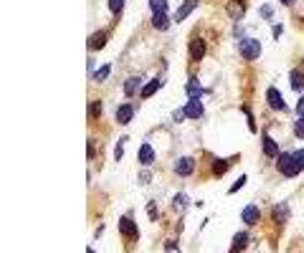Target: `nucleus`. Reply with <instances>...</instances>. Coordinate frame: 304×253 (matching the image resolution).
Masks as SVG:
<instances>
[{"label":"nucleus","mask_w":304,"mask_h":253,"mask_svg":"<svg viewBox=\"0 0 304 253\" xmlns=\"http://www.w3.org/2000/svg\"><path fill=\"white\" fill-rule=\"evenodd\" d=\"M294 134H296L299 140H304V116H299V119L294 122Z\"/></svg>","instance_id":"obj_30"},{"label":"nucleus","mask_w":304,"mask_h":253,"mask_svg":"<svg viewBox=\"0 0 304 253\" xmlns=\"http://www.w3.org/2000/svg\"><path fill=\"white\" fill-rule=\"evenodd\" d=\"M241 112H244V116H246V122H248V130H251V132H258V126H256V116L251 114V109H248V106H244Z\"/></svg>","instance_id":"obj_24"},{"label":"nucleus","mask_w":304,"mask_h":253,"mask_svg":"<svg viewBox=\"0 0 304 253\" xmlns=\"http://www.w3.org/2000/svg\"><path fill=\"white\" fill-rule=\"evenodd\" d=\"M238 51L246 61H256L261 56V40L258 38H244L238 44Z\"/></svg>","instance_id":"obj_2"},{"label":"nucleus","mask_w":304,"mask_h":253,"mask_svg":"<svg viewBox=\"0 0 304 253\" xmlns=\"http://www.w3.org/2000/svg\"><path fill=\"white\" fill-rule=\"evenodd\" d=\"M198 3H200V0H185V3L180 6V10L175 13V18H172V20H175V23H182L190 13H193V10L198 8Z\"/></svg>","instance_id":"obj_13"},{"label":"nucleus","mask_w":304,"mask_h":253,"mask_svg":"<svg viewBox=\"0 0 304 253\" xmlns=\"http://www.w3.org/2000/svg\"><path fill=\"white\" fill-rule=\"evenodd\" d=\"M140 162H142L144 167H150L152 162H155V147L144 142V144L140 147Z\"/></svg>","instance_id":"obj_19"},{"label":"nucleus","mask_w":304,"mask_h":253,"mask_svg":"<svg viewBox=\"0 0 304 253\" xmlns=\"http://www.w3.org/2000/svg\"><path fill=\"white\" fill-rule=\"evenodd\" d=\"M282 6H286V8H292V6H294V0H282Z\"/></svg>","instance_id":"obj_39"},{"label":"nucleus","mask_w":304,"mask_h":253,"mask_svg":"<svg viewBox=\"0 0 304 253\" xmlns=\"http://www.w3.org/2000/svg\"><path fill=\"white\" fill-rule=\"evenodd\" d=\"M266 104H269L274 112H286V102L282 99V92L276 86H269L266 89Z\"/></svg>","instance_id":"obj_4"},{"label":"nucleus","mask_w":304,"mask_h":253,"mask_svg":"<svg viewBox=\"0 0 304 253\" xmlns=\"http://www.w3.org/2000/svg\"><path fill=\"white\" fill-rule=\"evenodd\" d=\"M147 216H150V220H160V213H158L155 202H147Z\"/></svg>","instance_id":"obj_31"},{"label":"nucleus","mask_w":304,"mask_h":253,"mask_svg":"<svg viewBox=\"0 0 304 253\" xmlns=\"http://www.w3.org/2000/svg\"><path fill=\"white\" fill-rule=\"evenodd\" d=\"M162 89V78H152L150 84H144V86H142V99H150V96H155L158 92Z\"/></svg>","instance_id":"obj_18"},{"label":"nucleus","mask_w":304,"mask_h":253,"mask_svg":"<svg viewBox=\"0 0 304 253\" xmlns=\"http://www.w3.org/2000/svg\"><path fill=\"white\" fill-rule=\"evenodd\" d=\"M276 167L284 178H296L302 170H304V150H296V152H282L276 157Z\"/></svg>","instance_id":"obj_1"},{"label":"nucleus","mask_w":304,"mask_h":253,"mask_svg":"<svg viewBox=\"0 0 304 253\" xmlns=\"http://www.w3.org/2000/svg\"><path fill=\"white\" fill-rule=\"evenodd\" d=\"M185 114H188V119H203L206 116V109H203L200 99H190L185 104Z\"/></svg>","instance_id":"obj_10"},{"label":"nucleus","mask_w":304,"mask_h":253,"mask_svg":"<svg viewBox=\"0 0 304 253\" xmlns=\"http://www.w3.org/2000/svg\"><path fill=\"white\" fill-rule=\"evenodd\" d=\"M86 253H94V250H92V248H89V250H86Z\"/></svg>","instance_id":"obj_40"},{"label":"nucleus","mask_w":304,"mask_h":253,"mask_svg":"<svg viewBox=\"0 0 304 253\" xmlns=\"http://www.w3.org/2000/svg\"><path fill=\"white\" fill-rule=\"evenodd\" d=\"M172 119H175V122H182V119H188V114H185V106H182V109H178Z\"/></svg>","instance_id":"obj_36"},{"label":"nucleus","mask_w":304,"mask_h":253,"mask_svg":"<svg viewBox=\"0 0 304 253\" xmlns=\"http://www.w3.org/2000/svg\"><path fill=\"white\" fill-rule=\"evenodd\" d=\"M150 10H152V16L168 13L170 10V3H168V0H150Z\"/></svg>","instance_id":"obj_23"},{"label":"nucleus","mask_w":304,"mask_h":253,"mask_svg":"<svg viewBox=\"0 0 304 253\" xmlns=\"http://www.w3.org/2000/svg\"><path fill=\"white\" fill-rule=\"evenodd\" d=\"M272 218H274L276 223H286V220H289V205H286V202L274 205V210H272Z\"/></svg>","instance_id":"obj_20"},{"label":"nucleus","mask_w":304,"mask_h":253,"mask_svg":"<svg viewBox=\"0 0 304 253\" xmlns=\"http://www.w3.org/2000/svg\"><path fill=\"white\" fill-rule=\"evenodd\" d=\"M261 144H264V154H266V157H279V154H282L279 142H276L272 134H264V142H261Z\"/></svg>","instance_id":"obj_15"},{"label":"nucleus","mask_w":304,"mask_h":253,"mask_svg":"<svg viewBox=\"0 0 304 253\" xmlns=\"http://www.w3.org/2000/svg\"><path fill=\"white\" fill-rule=\"evenodd\" d=\"M282 30H284V28H282V26H276V28H274V38H282Z\"/></svg>","instance_id":"obj_38"},{"label":"nucleus","mask_w":304,"mask_h":253,"mask_svg":"<svg viewBox=\"0 0 304 253\" xmlns=\"http://www.w3.org/2000/svg\"><path fill=\"white\" fill-rule=\"evenodd\" d=\"M248 243H251V236H248V230H238V233L234 236V243H231V253H241V250H246V248H248Z\"/></svg>","instance_id":"obj_9"},{"label":"nucleus","mask_w":304,"mask_h":253,"mask_svg":"<svg viewBox=\"0 0 304 253\" xmlns=\"http://www.w3.org/2000/svg\"><path fill=\"white\" fill-rule=\"evenodd\" d=\"M246 16V3L244 0H231V3H228V18L231 20H241Z\"/></svg>","instance_id":"obj_14"},{"label":"nucleus","mask_w":304,"mask_h":253,"mask_svg":"<svg viewBox=\"0 0 304 253\" xmlns=\"http://www.w3.org/2000/svg\"><path fill=\"white\" fill-rule=\"evenodd\" d=\"M109 10H112L114 16H122V10H124V0H109Z\"/></svg>","instance_id":"obj_26"},{"label":"nucleus","mask_w":304,"mask_h":253,"mask_svg":"<svg viewBox=\"0 0 304 253\" xmlns=\"http://www.w3.org/2000/svg\"><path fill=\"white\" fill-rule=\"evenodd\" d=\"M294 112H296V116H304V96L296 102V106H294Z\"/></svg>","instance_id":"obj_35"},{"label":"nucleus","mask_w":304,"mask_h":253,"mask_svg":"<svg viewBox=\"0 0 304 253\" xmlns=\"http://www.w3.org/2000/svg\"><path fill=\"white\" fill-rule=\"evenodd\" d=\"M120 230H122V236L127 238V240H132V243H137L140 240V230H137V223L132 220V218H122L120 220Z\"/></svg>","instance_id":"obj_6"},{"label":"nucleus","mask_w":304,"mask_h":253,"mask_svg":"<svg viewBox=\"0 0 304 253\" xmlns=\"http://www.w3.org/2000/svg\"><path fill=\"white\" fill-rule=\"evenodd\" d=\"M185 94H188L190 99H200L203 94H213V92H210V89H203L200 84H198V78L193 76V78H190V81L185 84Z\"/></svg>","instance_id":"obj_7"},{"label":"nucleus","mask_w":304,"mask_h":253,"mask_svg":"<svg viewBox=\"0 0 304 253\" xmlns=\"http://www.w3.org/2000/svg\"><path fill=\"white\" fill-rule=\"evenodd\" d=\"M196 172V160L193 157H180L178 162H175V175L178 178H190V175H193Z\"/></svg>","instance_id":"obj_5"},{"label":"nucleus","mask_w":304,"mask_h":253,"mask_svg":"<svg viewBox=\"0 0 304 253\" xmlns=\"http://www.w3.org/2000/svg\"><path fill=\"white\" fill-rule=\"evenodd\" d=\"M241 218H244V223H246V226H256V223L261 220V210H258L256 205H246Z\"/></svg>","instance_id":"obj_17"},{"label":"nucleus","mask_w":304,"mask_h":253,"mask_svg":"<svg viewBox=\"0 0 304 253\" xmlns=\"http://www.w3.org/2000/svg\"><path fill=\"white\" fill-rule=\"evenodd\" d=\"M134 112H137V106L134 104H122L120 109H117V124H130L132 119H134Z\"/></svg>","instance_id":"obj_11"},{"label":"nucleus","mask_w":304,"mask_h":253,"mask_svg":"<svg viewBox=\"0 0 304 253\" xmlns=\"http://www.w3.org/2000/svg\"><path fill=\"white\" fill-rule=\"evenodd\" d=\"M289 86H292V92H296V94L304 92V71H302V68H294V71L289 74Z\"/></svg>","instance_id":"obj_16"},{"label":"nucleus","mask_w":304,"mask_h":253,"mask_svg":"<svg viewBox=\"0 0 304 253\" xmlns=\"http://www.w3.org/2000/svg\"><path fill=\"white\" fill-rule=\"evenodd\" d=\"M140 182H142V185H144V182H150V172H147V170L140 175Z\"/></svg>","instance_id":"obj_37"},{"label":"nucleus","mask_w":304,"mask_h":253,"mask_svg":"<svg viewBox=\"0 0 304 253\" xmlns=\"http://www.w3.org/2000/svg\"><path fill=\"white\" fill-rule=\"evenodd\" d=\"M244 185H246V175H244V178H241V180H238V182H236V185L231 188V190H228V192H231V195H234V192H238V190H241Z\"/></svg>","instance_id":"obj_34"},{"label":"nucleus","mask_w":304,"mask_h":253,"mask_svg":"<svg viewBox=\"0 0 304 253\" xmlns=\"http://www.w3.org/2000/svg\"><path fill=\"white\" fill-rule=\"evenodd\" d=\"M185 205H188V195H178L175 198V202H172V210H175V213H182V210H185Z\"/></svg>","instance_id":"obj_25"},{"label":"nucleus","mask_w":304,"mask_h":253,"mask_svg":"<svg viewBox=\"0 0 304 253\" xmlns=\"http://www.w3.org/2000/svg\"><path fill=\"white\" fill-rule=\"evenodd\" d=\"M109 71H112V64H104V66L94 74V81H104V78L109 76Z\"/></svg>","instance_id":"obj_28"},{"label":"nucleus","mask_w":304,"mask_h":253,"mask_svg":"<svg viewBox=\"0 0 304 253\" xmlns=\"http://www.w3.org/2000/svg\"><path fill=\"white\" fill-rule=\"evenodd\" d=\"M127 140H130V137H122V140L117 142V150H114V160H117V162L124 157V144H127Z\"/></svg>","instance_id":"obj_27"},{"label":"nucleus","mask_w":304,"mask_h":253,"mask_svg":"<svg viewBox=\"0 0 304 253\" xmlns=\"http://www.w3.org/2000/svg\"><path fill=\"white\" fill-rule=\"evenodd\" d=\"M261 18H264V20H272V18H274L272 6H264V8H261Z\"/></svg>","instance_id":"obj_32"},{"label":"nucleus","mask_w":304,"mask_h":253,"mask_svg":"<svg viewBox=\"0 0 304 253\" xmlns=\"http://www.w3.org/2000/svg\"><path fill=\"white\" fill-rule=\"evenodd\" d=\"M165 253H180L178 243H175V240H168V243H165Z\"/></svg>","instance_id":"obj_33"},{"label":"nucleus","mask_w":304,"mask_h":253,"mask_svg":"<svg viewBox=\"0 0 304 253\" xmlns=\"http://www.w3.org/2000/svg\"><path fill=\"white\" fill-rule=\"evenodd\" d=\"M228 167H231V160H213L210 170H213V175H216V178H223V175L228 172Z\"/></svg>","instance_id":"obj_22"},{"label":"nucleus","mask_w":304,"mask_h":253,"mask_svg":"<svg viewBox=\"0 0 304 253\" xmlns=\"http://www.w3.org/2000/svg\"><path fill=\"white\" fill-rule=\"evenodd\" d=\"M109 36H112L109 30H96V33H94V36L89 38V51H94V54H96V51H102V48L106 46Z\"/></svg>","instance_id":"obj_8"},{"label":"nucleus","mask_w":304,"mask_h":253,"mask_svg":"<svg viewBox=\"0 0 304 253\" xmlns=\"http://www.w3.org/2000/svg\"><path fill=\"white\" fill-rule=\"evenodd\" d=\"M170 16L168 13H160V16H152V28H155V30H160V33H165L168 28H170Z\"/></svg>","instance_id":"obj_21"},{"label":"nucleus","mask_w":304,"mask_h":253,"mask_svg":"<svg viewBox=\"0 0 304 253\" xmlns=\"http://www.w3.org/2000/svg\"><path fill=\"white\" fill-rule=\"evenodd\" d=\"M89 116L92 119H99L102 116V102H92L89 104Z\"/></svg>","instance_id":"obj_29"},{"label":"nucleus","mask_w":304,"mask_h":253,"mask_svg":"<svg viewBox=\"0 0 304 253\" xmlns=\"http://www.w3.org/2000/svg\"><path fill=\"white\" fill-rule=\"evenodd\" d=\"M124 96H134V94H142V78L140 76H130L124 81V86H122Z\"/></svg>","instance_id":"obj_12"},{"label":"nucleus","mask_w":304,"mask_h":253,"mask_svg":"<svg viewBox=\"0 0 304 253\" xmlns=\"http://www.w3.org/2000/svg\"><path fill=\"white\" fill-rule=\"evenodd\" d=\"M188 51H190V58H193V61H203L206 54H208V44H206L200 36H196V38H190Z\"/></svg>","instance_id":"obj_3"}]
</instances>
